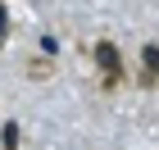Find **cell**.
I'll return each instance as SVG.
<instances>
[{
  "label": "cell",
  "mask_w": 159,
  "mask_h": 150,
  "mask_svg": "<svg viewBox=\"0 0 159 150\" xmlns=\"http://www.w3.org/2000/svg\"><path fill=\"white\" fill-rule=\"evenodd\" d=\"M96 55H100V64H105V73H109V87H114V82H118V59H114V46H100Z\"/></svg>",
  "instance_id": "1"
},
{
  "label": "cell",
  "mask_w": 159,
  "mask_h": 150,
  "mask_svg": "<svg viewBox=\"0 0 159 150\" xmlns=\"http://www.w3.org/2000/svg\"><path fill=\"white\" fill-rule=\"evenodd\" d=\"M155 68H159V50L150 46V50H146V82H155Z\"/></svg>",
  "instance_id": "2"
},
{
  "label": "cell",
  "mask_w": 159,
  "mask_h": 150,
  "mask_svg": "<svg viewBox=\"0 0 159 150\" xmlns=\"http://www.w3.org/2000/svg\"><path fill=\"white\" fill-rule=\"evenodd\" d=\"M0 41H5V5H0Z\"/></svg>",
  "instance_id": "3"
}]
</instances>
